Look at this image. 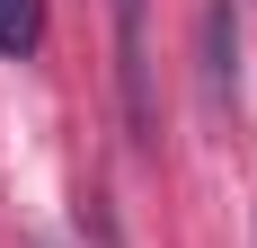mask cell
I'll list each match as a JSON object with an SVG mask.
<instances>
[{
	"label": "cell",
	"instance_id": "obj_1",
	"mask_svg": "<svg viewBox=\"0 0 257 248\" xmlns=\"http://www.w3.org/2000/svg\"><path fill=\"white\" fill-rule=\"evenodd\" d=\"M115 80H124L133 142H151V27H142V0H115Z\"/></svg>",
	"mask_w": 257,
	"mask_h": 248
},
{
	"label": "cell",
	"instance_id": "obj_2",
	"mask_svg": "<svg viewBox=\"0 0 257 248\" xmlns=\"http://www.w3.org/2000/svg\"><path fill=\"white\" fill-rule=\"evenodd\" d=\"M36 45H45V0H0V53L27 62Z\"/></svg>",
	"mask_w": 257,
	"mask_h": 248
}]
</instances>
